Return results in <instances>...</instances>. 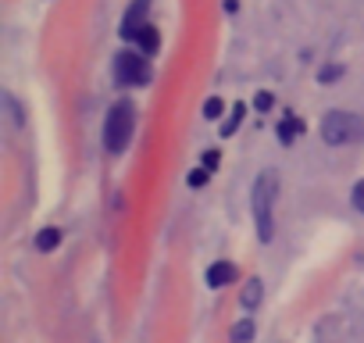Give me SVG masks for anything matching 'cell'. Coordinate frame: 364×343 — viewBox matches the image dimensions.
Wrapping results in <instances>:
<instances>
[{"mask_svg": "<svg viewBox=\"0 0 364 343\" xmlns=\"http://www.w3.org/2000/svg\"><path fill=\"white\" fill-rule=\"evenodd\" d=\"M58 243H61V229H58V226L40 229V236H36V250H43V254H47V250H54Z\"/></svg>", "mask_w": 364, "mask_h": 343, "instance_id": "obj_9", "label": "cell"}, {"mask_svg": "<svg viewBox=\"0 0 364 343\" xmlns=\"http://www.w3.org/2000/svg\"><path fill=\"white\" fill-rule=\"evenodd\" d=\"M146 8H150V0H132V8L125 11V22H122V36L125 40H136L139 36V29L146 26L143 19H146Z\"/></svg>", "mask_w": 364, "mask_h": 343, "instance_id": "obj_5", "label": "cell"}, {"mask_svg": "<svg viewBox=\"0 0 364 343\" xmlns=\"http://www.w3.org/2000/svg\"><path fill=\"white\" fill-rule=\"evenodd\" d=\"M136 43H139V51L150 58V54H157L161 36H157V29H154V26H143V29H139V36H136Z\"/></svg>", "mask_w": 364, "mask_h": 343, "instance_id": "obj_8", "label": "cell"}, {"mask_svg": "<svg viewBox=\"0 0 364 343\" xmlns=\"http://www.w3.org/2000/svg\"><path fill=\"white\" fill-rule=\"evenodd\" d=\"M132 129H136V107H132L129 100L114 104V107L107 111V122H104V143H107V150H111V154L125 150L129 139H132Z\"/></svg>", "mask_w": 364, "mask_h": 343, "instance_id": "obj_2", "label": "cell"}, {"mask_svg": "<svg viewBox=\"0 0 364 343\" xmlns=\"http://www.w3.org/2000/svg\"><path fill=\"white\" fill-rule=\"evenodd\" d=\"M300 132H304V122H300L296 115H286V122H279V139H282V147H289Z\"/></svg>", "mask_w": 364, "mask_h": 343, "instance_id": "obj_7", "label": "cell"}, {"mask_svg": "<svg viewBox=\"0 0 364 343\" xmlns=\"http://www.w3.org/2000/svg\"><path fill=\"white\" fill-rule=\"evenodd\" d=\"M343 75V68L339 65H328V68H321V83H336Z\"/></svg>", "mask_w": 364, "mask_h": 343, "instance_id": "obj_15", "label": "cell"}, {"mask_svg": "<svg viewBox=\"0 0 364 343\" xmlns=\"http://www.w3.org/2000/svg\"><path fill=\"white\" fill-rule=\"evenodd\" d=\"M257 107L268 111V107H272V93H261V97H257Z\"/></svg>", "mask_w": 364, "mask_h": 343, "instance_id": "obj_18", "label": "cell"}, {"mask_svg": "<svg viewBox=\"0 0 364 343\" xmlns=\"http://www.w3.org/2000/svg\"><path fill=\"white\" fill-rule=\"evenodd\" d=\"M232 279H236V268H232L229 261H218V265L208 268V286H211V290H222V286H229Z\"/></svg>", "mask_w": 364, "mask_h": 343, "instance_id": "obj_6", "label": "cell"}, {"mask_svg": "<svg viewBox=\"0 0 364 343\" xmlns=\"http://www.w3.org/2000/svg\"><path fill=\"white\" fill-rule=\"evenodd\" d=\"M150 79V65H146V54H132V51H122L114 54V83L122 86H143Z\"/></svg>", "mask_w": 364, "mask_h": 343, "instance_id": "obj_4", "label": "cell"}, {"mask_svg": "<svg viewBox=\"0 0 364 343\" xmlns=\"http://www.w3.org/2000/svg\"><path fill=\"white\" fill-rule=\"evenodd\" d=\"M215 164H218V154H215V150H208V154H204V168H208V172H211V168H215Z\"/></svg>", "mask_w": 364, "mask_h": 343, "instance_id": "obj_17", "label": "cell"}, {"mask_svg": "<svg viewBox=\"0 0 364 343\" xmlns=\"http://www.w3.org/2000/svg\"><path fill=\"white\" fill-rule=\"evenodd\" d=\"M208 176H211L208 168H197L193 176H190V186H204V183H208Z\"/></svg>", "mask_w": 364, "mask_h": 343, "instance_id": "obj_16", "label": "cell"}, {"mask_svg": "<svg viewBox=\"0 0 364 343\" xmlns=\"http://www.w3.org/2000/svg\"><path fill=\"white\" fill-rule=\"evenodd\" d=\"M364 136V122L350 111H328L321 122V139L328 147H343V143H357Z\"/></svg>", "mask_w": 364, "mask_h": 343, "instance_id": "obj_3", "label": "cell"}, {"mask_svg": "<svg viewBox=\"0 0 364 343\" xmlns=\"http://www.w3.org/2000/svg\"><path fill=\"white\" fill-rule=\"evenodd\" d=\"M275 172H264V176H257V183H254V194H250V201H254V226H257V236L268 243L272 236H275V226H272V208H275Z\"/></svg>", "mask_w": 364, "mask_h": 343, "instance_id": "obj_1", "label": "cell"}, {"mask_svg": "<svg viewBox=\"0 0 364 343\" xmlns=\"http://www.w3.org/2000/svg\"><path fill=\"white\" fill-rule=\"evenodd\" d=\"M218 115H222V100H218V97H211V100L204 104V118H211V122H215Z\"/></svg>", "mask_w": 364, "mask_h": 343, "instance_id": "obj_13", "label": "cell"}, {"mask_svg": "<svg viewBox=\"0 0 364 343\" xmlns=\"http://www.w3.org/2000/svg\"><path fill=\"white\" fill-rule=\"evenodd\" d=\"M254 339V322L243 318L240 325H232V343H250Z\"/></svg>", "mask_w": 364, "mask_h": 343, "instance_id": "obj_11", "label": "cell"}, {"mask_svg": "<svg viewBox=\"0 0 364 343\" xmlns=\"http://www.w3.org/2000/svg\"><path fill=\"white\" fill-rule=\"evenodd\" d=\"M261 297H264V290H261V279H250L247 286H243V307H257L261 304Z\"/></svg>", "mask_w": 364, "mask_h": 343, "instance_id": "obj_10", "label": "cell"}, {"mask_svg": "<svg viewBox=\"0 0 364 343\" xmlns=\"http://www.w3.org/2000/svg\"><path fill=\"white\" fill-rule=\"evenodd\" d=\"M243 111H247L243 104H236V107H232V118H229V122L222 125V136H225V139H229V136H232V132L240 129V122H243Z\"/></svg>", "mask_w": 364, "mask_h": 343, "instance_id": "obj_12", "label": "cell"}, {"mask_svg": "<svg viewBox=\"0 0 364 343\" xmlns=\"http://www.w3.org/2000/svg\"><path fill=\"white\" fill-rule=\"evenodd\" d=\"M350 201H353V208H357V211L364 215V179H360V183L353 186V194H350Z\"/></svg>", "mask_w": 364, "mask_h": 343, "instance_id": "obj_14", "label": "cell"}]
</instances>
